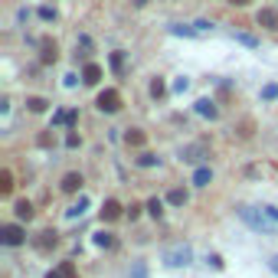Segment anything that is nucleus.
<instances>
[{
  "label": "nucleus",
  "instance_id": "nucleus-1",
  "mask_svg": "<svg viewBox=\"0 0 278 278\" xmlns=\"http://www.w3.org/2000/svg\"><path fill=\"white\" fill-rule=\"evenodd\" d=\"M239 216L246 219L252 229H258V232H272V229H275V223L268 219V213H265V210H252V206H239Z\"/></svg>",
  "mask_w": 278,
  "mask_h": 278
},
{
  "label": "nucleus",
  "instance_id": "nucleus-2",
  "mask_svg": "<svg viewBox=\"0 0 278 278\" xmlns=\"http://www.w3.org/2000/svg\"><path fill=\"white\" fill-rule=\"evenodd\" d=\"M190 258H193V249L187 246V242H180V246H170V249H164V265H170V268L190 265Z\"/></svg>",
  "mask_w": 278,
  "mask_h": 278
},
{
  "label": "nucleus",
  "instance_id": "nucleus-3",
  "mask_svg": "<svg viewBox=\"0 0 278 278\" xmlns=\"http://www.w3.org/2000/svg\"><path fill=\"white\" fill-rule=\"evenodd\" d=\"M98 108H102V112H108V115H115V112L121 108V95L115 92V88H105V92L98 95Z\"/></svg>",
  "mask_w": 278,
  "mask_h": 278
},
{
  "label": "nucleus",
  "instance_id": "nucleus-4",
  "mask_svg": "<svg viewBox=\"0 0 278 278\" xmlns=\"http://www.w3.org/2000/svg\"><path fill=\"white\" fill-rule=\"evenodd\" d=\"M23 239H26V232H23L20 226H13V223L0 229V242H4V246H20Z\"/></svg>",
  "mask_w": 278,
  "mask_h": 278
},
{
  "label": "nucleus",
  "instance_id": "nucleus-5",
  "mask_svg": "<svg viewBox=\"0 0 278 278\" xmlns=\"http://www.w3.org/2000/svg\"><path fill=\"white\" fill-rule=\"evenodd\" d=\"M255 20H258V26H265V30H278V10H272V7H262Z\"/></svg>",
  "mask_w": 278,
  "mask_h": 278
},
{
  "label": "nucleus",
  "instance_id": "nucleus-6",
  "mask_svg": "<svg viewBox=\"0 0 278 278\" xmlns=\"http://www.w3.org/2000/svg\"><path fill=\"white\" fill-rule=\"evenodd\" d=\"M210 154V151H206V144L200 141V144H190V147H183V160H190V164H200V160Z\"/></svg>",
  "mask_w": 278,
  "mask_h": 278
},
{
  "label": "nucleus",
  "instance_id": "nucleus-7",
  "mask_svg": "<svg viewBox=\"0 0 278 278\" xmlns=\"http://www.w3.org/2000/svg\"><path fill=\"white\" fill-rule=\"evenodd\" d=\"M56 56H59V46L46 36V40L40 43V59H43V62H56Z\"/></svg>",
  "mask_w": 278,
  "mask_h": 278
},
{
  "label": "nucleus",
  "instance_id": "nucleus-8",
  "mask_svg": "<svg viewBox=\"0 0 278 278\" xmlns=\"http://www.w3.org/2000/svg\"><path fill=\"white\" fill-rule=\"evenodd\" d=\"M144 141H147V134L141 128H128V131H124V144H128V147H144Z\"/></svg>",
  "mask_w": 278,
  "mask_h": 278
},
{
  "label": "nucleus",
  "instance_id": "nucleus-9",
  "mask_svg": "<svg viewBox=\"0 0 278 278\" xmlns=\"http://www.w3.org/2000/svg\"><path fill=\"white\" fill-rule=\"evenodd\" d=\"M121 216V203L118 200H105V206H102V219L105 223H115Z\"/></svg>",
  "mask_w": 278,
  "mask_h": 278
},
{
  "label": "nucleus",
  "instance_id": "nucleus-10",
  "mask_svg": "<svg viewBox=\"0 0 278 278\" xmlns=\"http://www.w3.org/2000/svg\"><path fill=\"white\" fill-rule=\"evenodd\" d=\"M196 115H203V118H216L219 115V108H216V102H210V98H200V102H196Z\"/></svg>",
  "mask_w": 278,
  "mask_h": 278
},
{
  "label": "nucleus",
  "instance_id": "nucleus-11",
  "mask_svg": "<svg viewBox=\"0 0 278 278\" xmlns=\"http://www.w3.org/2000/svg\"><path fill=\"white\" fill-rule=\"evenodd\" d=\"M56 232H52V229H43L40 232V236H36V249H40V252H46V249H52V246H56Z\"/></svg>",
  "mask_w": 278,
  "mask_h": 278
},
{
  "label": "nucleus",
  "instance_id": "nucleus-12",
  "mask_svg": "<svg viewBox=\"0 0 278 278\" xmlns=\"http://www.w3.org/2000/svg\"><path fill=\"white\" fill-rule=\"evenodd\" d=\"M59 187H62V193H79V187H82V177H79V174H66Z\"/></svg>",
  "mask_w": 278,
  "mask_h": 278
},
{
  "label": "nucleus",
  "instance_id": "nucleus-13",
  "mask_svg": "<svg viewBox=\"0 0 278 278\" xmlns=\"http://www.w3.org/2000/svg\"><path fill=\"white\" fill-rule=\"evenodd\" d=\"M98 79H102V66H95V62H88V66L82 69V82H85V85H95Z\"/></svg>",
  "mask_w": 278,
  "mask_h": 278
},
{
  "label": "nucleus",
  "instance_id": "nucleus-14",
  "mask_svg": "<svg viewBox=\"0 0 278 278\" xmlns=\"http://www.w3.org/2000/svg\"><path fill=\"white\" fill-rule=\"evenodd\" d=\"M13 213H16V219H26V223H30V219H33V203H30V200H20V203L13 206Z\"/></svg>",
  "mask_w": 278,
  "mask_h": 278
},
{
  "label": "nucleus",
  "instance_id": "nucleus-15",
  "mask_svg": "<svg viewBox=\"0 0 278 278\" xmlns=\"http://www.w3.org/2000/svg\"><path fill=\"white\" fill-rule=\"evenodd\" d=\"M95 246L98 249H115V236L112 232H95Z\"/></svg>",
  "mask_w": 278,
  "mask_h": 278
},
{
  "label": "nucleus",
  "instance_id": "nucleus-16",
  "mask_svg": "<svg viewBox=\"0 0 278 278\" xmlns=\"http://www.w3.org/2000/svg\"><path fill=\"white\" fill-rule=\"evenodd\" d=\"M167 200H170V203H174V206H183L187 200H190V196H187V190H180V187H174V190H170V193H167Z\"/></svg>",
  "mask_w": 278,
  "mask_h": 278
},
{
  "label": "nucleus",
  "instance_id": "nucleus-17",
  "mask_svg": "<svg viewBox=\"0 0 278 278\" xmlns=\"http://www.w3.org/2000/svg\"><path fill=\"white\" fill-rule=\"evenodd\" d=\"M13 190V174H10V170H0V193H10Z\"/></svg>",
  "mask_w": 278,
  "mask_h": 278
},
{
  "label": "nucleus",
  "instance_id": "nucleus-18",
  "mask_svg": "<svg viewBox=\"0 0 278 278\" xmlns=\"http://www.w3.org/2000/svg\"><path fill=\"white\" fill-rule=\"evenodd\" d=\"M46 105H49V102H46V98H40V95L26 98V108H30V112H36V115H40V112H46Z\"/></svg>",
  "mask_w": 278,
  "mask_h": 278
},
{
  "label": "nucleus",
  "instance_id": "nucleus-19",
  "mask_svg": "<svg viewBox=\"0 0 278 278\" xmlns=\"http://www.w3.org/2000/svg\"><path fill=\"white\" fill-rule=\"evenodd\" d=\"M85 206H88V200H85V196H79V203H76V206H69V210H66V216H69V219L82 216V213H85Z\"/></svg>",
  "mask_w": 278,
  "mask_h": 278
},
{
  "label": "nucleus",
  "instance_id": "nucleus-20",
  "mask_svg": "<svg viewBox=\"0 0 278 278\" xmlns=\"http://www.w3.org/2000/svg\"><path fill=\"white\" fill-rule=\"evenodd\" d=\"M213 180V174H210V167H200V170H196V174H193V183L196 187H206V183H210Z\"/></svg>",
  "mask_w": 278,
  "mask_h": 278
},
{
  "label": "nucleus",
  "instance_id": "nucleus-21",
  "mask_svg": "<svg viewBox=\"0 0 278 278\" xmlns=\"http://www.w3.org/2000/svg\"><path fill=\"white\" fill-rule=\"evenodd\" d=\"M147 213H151L154 219H160V216H164V203H160L157 196H154V200H147Z\"/></svg>",
  "mask_w": 278,
  "mask_h": 278
},
{
  "label": "nucleus",
  "instance_id": "nucleus-22",
  "mask_svg": "<svg viewBox=\"0 0 278 278\" xmlns=\"http://www.w3.org/2000/svg\"><path fill=\"white\" fill-rule=\"evenodd\" d=\"M170 33H174V36H196L200 30H193V26H180V23H174V26H170Z\"/></svg>",
  "mask_w": 278,
  "mask_h": 278
},
{
  "label": "nucleus",
  "instance_id": "nucleus-23",
  "mask_svg": "<svg viewBox=\"0 0 278 278\" xmlns=\"http://www.w3.org/2000/svg\"><path fill=\"white\" fill-rule=\"evenodd\" d=\"M151 95H154V98H164V95H167L164 79H154V82H151Z\"/></svg>",
  "mask_w": 278,
  "mask_h": 278
},
{
  "label": "nucleus",
  "instance_id": "nucleus-24",
  "mask_svg": "<svg viewBox=\"0 0 278 278\" xmlns=\"http://www.w3.org/2000/svg\"><path fill=\"white\" fill-rule=\"evenodd\" d=\"M131 278H151V275H147V265H144V262H134V265H131Z\"/></svg>",
  "mask_w": 278,
  "mask_h": 278
},
{
  "label": "nucleus",
  "instance_id": "nucleus-25",
  "mask_svg": "<svg viewBox=\"0 0 278 278\" xmlns=\"http://www.w3.org/2000/svg\"><path fill=\"white\" fill-rule=\"evenodd\" d=\"M112 69H115V72H124V56H121V52H112Z\"/></svg>",
  "mask_w": 278,
  "mask_h": 278
},
{
  "label": "nucleus",
  "instance_id": "nucleus-26",
  "mask_svg": "<svg viewBox=\"0 0 278 278\" xmlns=\"http://www.w3.org/2000/svg\"><path fill=\"white\" fill-rule=\"evenodd\" d=\"M59 275L62 278H76V265L72 262H59Z\"/></svg>",
  "mask_w": 278,
  "mask_h": 278
},
{
  "label": "nucleus",
  "instance_id": "nucleus-27",
  "mask_svg": "<svg viewBox=\"0 0 278 278\" xmlns=\"http://www.w3.org/2000/svg\"><path fill=\"white\" fill-rule=\"evenodd\" d=\"M157 160H160L157 154H141V157H138V164H141V167H154Z\"/></svg>",
  "mask_w": 278,
  "mask_h": 278
},
{
  "label": "nucleus",
  "instance_id": "nucleus-28",
  "mask_svg": "<svg viewBox=\"0 0 278 278\" xmlns=\"http://www.w3.org/2000/svg\"><path fill=\"white\" fill-rule=\"evenodd\" d=\"M40 16L43 20H56V10H52V7H40Z\"/></svg>",
  "mask_w": 278,
  "mask_h": 278
},
{
  "label": "nucleus",
  "instance_id": "nucleus-29",
  "mask_svg": "<svg viewBox=\"0 0 278 278\" xmlns=\"http://www.w3.org/2000/svg\"><path fill=\"white\" fill-rule=\"evenodd\" d=\"M187 88H190V79H177L174 82V92H187Z\"/></svg>",
  "mask_w": 278,
  "mask_h": 278
},
{
  "label": "nucleus",
  "instance_id": "nucleus-30",
  "mask_svg": "<svg viewBox=\"0 0 278 278\" xmlns=\"http://www.w3.org/2000/svg\"><path fill=\"white\" fill-rule=\"evenodd\" d=\"M278 95V85H265L262 88V98H275Z\"/></svg>",
  "mask_w": 278,
  "mask_h": 278
},
{
  "label": "nucleus",
  "instance_id": "nucleus-31",
  "mask_svg": "<svg viewBox=\"0 0 278 278\" xmlns=\"http://www.w3.org/2000/svg\"><path fill=\"white\" fill-rule=\"evenodd\" d=\"M128 216H131V219L141 216V203H131V206H128Z\"/></svg>",
  "mask_w": 278,
  "mask_h": 278
},
{
  "label": "nucleus",
  "instance_id": "nucleus-32",
  "mask_svg": "<svg viewBox=\"0 0 278 278\" xmlns=\"http://www.w3.org/2000/svg\"><path fill=\"white\" fill-rule=\"evenodd\" d=\"M236 40H239V43H246V46H255V36H249V33H239Z\"/></svg>",
  "mask_w": 278,
  "mask_h": 278
},
{
  "label": "nucleus",
  "instance_id": "nucleus-33",
  "mask_svg": "<svg viewBox=\"0 0 278 278\" xmlns=\"http://www.w3.org/2000/svg\"><path fill=\"white\" fill-rule=\"evenodd\" d=\"M66 147H79V134H76V131H69V138H66Z\"/></svg>",
  "mask_w": 278,
  "mask_h": 278
},
{
  "label": "nucleus",
  "instance_id": "nucleus-34",
  "mask_svg": "<svg viewBox=\"0 0 278 278\" xmlns=\"http://www.w3.org/2000/svg\"><path fill=\"white\" fill-rule=\"evenodd\" d=\"M262 210L268 213V219H272V223H275V226H278V210H275V206H262Z\"/></svg>",
  "mask_w": 278,
  "mask_h": 278
},
{
  "label": "nucleus",
  "instance_id": "nucleus-35",
  "mask_svg": "<svg viewBox=\"0 0 278 278\" xmlns=\"http://www.w3.org/2000/svg\"><path fill=\"white\" fill-rule=\"evenodd\" d=\"M229 4H232V7H246L249 0H229Z\"/></svg>",
  "mask_w": 278,
  "mask_h": 278
},
{
  "label": "nucleus",
  "instance_id": "nucleus-36",
  "mask_svg": "<svg viewBox=\"0 0 278 278\" xmlns=\"http://www.w3.org/2000/svg\"><path fill=\"white\" fill-rule=\"evenodd\" d=\"M272 272H275V275H278V255H275V258H272Z\"/></svg>",
  "mask_w": 278,
  "mask_h": 278
},
{
  "label": "nucleus",
  "instance_id": "nucleus-37",
  "mask_svg": "<svg viewBox=\"0 0 278 278\" xmlns=\"http://www.w3.org/2000/svg\"><path fill=\"white\" fill-rule=\"evenodd\" d=\"M46 278H62V275H59V268H56V272H49V275H46Z\"/></svg>",
  "mask_w": 278,
  "mask_h": 278
},
{
  "label": "nucleus",
  "instance_id": "nucleus-38",
  "mask_svg": "<svg viewBox=\"0 0 278 278\" xmlns=\"http://www.w3.org/2000/svg\"><path fill=\"white\" fill-rule=\"evenodd\" d=\"M134 4H138V7H144V4H147V0H134Z\"/></svg>",
  "mask_w": 278,
  "mask_h": 278
}]
</instances>
